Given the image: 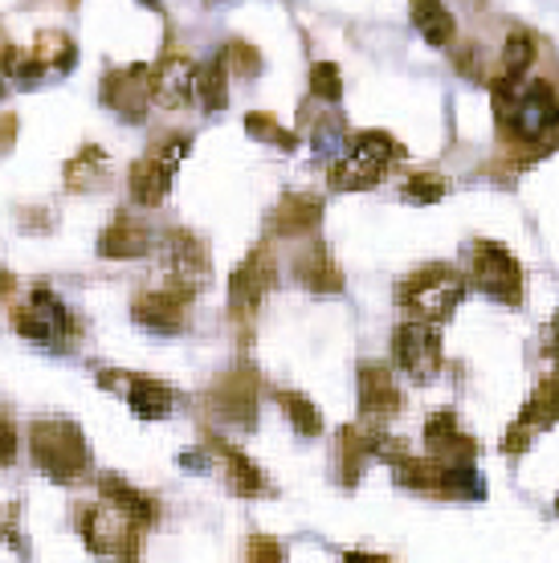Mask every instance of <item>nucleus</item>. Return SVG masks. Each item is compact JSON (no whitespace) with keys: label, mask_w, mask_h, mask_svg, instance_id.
<instances>
[{"label":"nucleus","mask_w":559,"mask_h":563,"mask_svg":"<svg viewBox=\"0 0 559 563\" xmlns=\"http://www.w3.org/2000/svg\"><path fill=\"white\" fill-rule=\"evenodd\" d=\"M494 119L518 155L535 159L559 147V95L551 82H531V74L494 82Z\"/></svg>","instance_id":"1"},{"label":"nucleus","mask_w":559,"mask_h":563,"mask_svg":"<svg viewBox=\"0 0 559 563\" xmlns=\"http://www.w3.org/2000/svg\"><path fill=\"white\" fill-rule=\"evenodd\" d=\"M405 159V147L392 140L388 131H364L348 140V147L339 152V159L331 164V188L355 192V188H372L392 172V164Z\"/></svg>","instance_id":"2"},{"label":"nucleus","mask_w":559,"mask_h":563,"mask_svg":"<svg viewBox=\"0 0 559 563\" xmlns=\"http://www.w3.org/2000/svg\"><path fill=\"white\" fill-rule=\"evenodd\" d=\"M29 450H33V462L57 482H74L90 470V450H86L83 429L74 421H66V417L33 421V429H29Z\"/></svg>","instance_id":"3"},{"label":"nucleus","mask_w":559,"mask_h":563,"mask_svg":"<svg viewBox=\"0 0 559 563\" xmlns=\"http://www.w3.org/2000/svg\"><path fill=\"white\" fill-rule=\"evenodd\" d=\"M465 286H470V278L462 269L434 262V266H420L417 274H408L396 286V302L434 323V319H446V314L458 310V302L465 298Z\"/></svg>","instance_id":"4"},{"label":"nucleus","mask_w":559,"mask_h":563,"mask_svg":"<svg viewBox=\"0 0 559 563\" xmlns=\"http://www.w3.org/2000/svg\"><path fill=\"white\" fill-rule=\"evenodd\" d=\"M184 152H188V135H160V140L143 152V159L131 164V176H127V188H131V200L135 205H160L168 197L172 176L180 168Z\"/></svg>","instance_id":"5"},{"label":"nucleus","mask_w":559,"mask_h":563,"mask_svg":"<svg viewBox=\"0 0 559 563\" xmlns=\"http://www.w3.org/2000/svg\"><path fill=\"white\" fill-rule=\"evenodd\" d=\"M83 536L95 555H111L123 563H135L143 555V527L127 519L123 510H114L111 503L83 510Z\"/></svg>","instance_id":"6"},{"label":"nucleus","mask_w":559,"mask_h":563,"mask_svg":"<svg viewBox=\"0 0 559 563\" xmlns=\"http://www.w3.org/2000/svg\"><path fill=\"white\" fill-rule=\"evenodd\" d=\"M470 282H474L478 290H486L490 298L506 302V307H515L518 298H523V266L498 241H474V250H470Z\"/></svg>","instance_id":"7"},{"label":"nucleus","mask_w":559,"mask_h":563,"mask_svg":"<svg viewBox=\"0 0 559 563\" xmlns=\"http://www.w3.org/2000/svg\"><path fill=\"white\" fill-rule=\"evenodd\" d=\"M392 360L408 380L429 384L441 372V331L429 319H413L392 331Z\"/></svg>","instance_id":"8"},{"label":"nucleus","mask_w":559,"mask_h":563,"mask_svg":"<svg viewBox=\"0 0 559 563\" xmlns=\"http://www.w3.org/2000/svg\"><path fill=\"white\" fill-rule=\"evenodd\" d=\"M270 286H274V254H270L266 245H257V250H250V257L233 269V278H229V314H233L238 323H253L262 302H266Z\"/></svg>","instance_id":"9"},{"label":"nucleus","mask_w":559,"mask_h":563,"mask_svg":"<svg viewBox=\"0 0 559 563\" xmlns=\"http://www.w3.org/2000/svg\"><path fill=\"white\" fill-rule=\"evenodd\" d=\"M13 323L21 335L33 339V343H42V347H62L74 331L70 310L62 307V298H57L54 290H45V286H37V290L29 295V307L17 310Z\"/></svg>","instance_id":"10"},{"label":"nucleus","mask_w":559,"mask_h":563,"mask_svg":"<svg viewBox=\"0 0 559 563\" xmlns=\"http://www.w3.org/2000/svg\"><path fill=\"white\" fill-rule=\"evenodd\" d=\"M209 412L224 424H245L257 421V376L250 367H233L209 388Z\"/></svg>","instance_id":"11"},{"label":"nucleus","mask_w":559,"mask_h":563,"mask_svg":"<svg viewBox=\"0 0 559 563\" xmlns=\"http://www.w3.org/2000/svg\"><path fill=\"white\" fill-rule=\"evenodd\" d=\"M193 290H184L176 282H164L155 290H143L135 298V323H143L155 335H176L188 323V307H193Z\"/></svg>","instance_id":"12"},{"label":"nucleus","mask_w":559,"mask_h":563,"mask_svg":"<svg viewBox=\"0 0 559 563\" xmlns=\"http://www.w3.org/2000/svg\"><path fill=\"white\" fill-rule=\"evenodd\" d=\"M102 102L111 107L123 123H140L152 102V70L147 66H119L102 78Z\"/></svg>","instance_id":"13"},{"label":"nucleus","mask_w":559,"mask_h":563,"mask_svg":"<svg viewBox=\"0 0 559 563\" xmlns=\"http://www.w3.org/2000/svg\"><path fill=\"white\" fill-rule=\"evenodd\" d=\"M160 254H164V274L168 282L184 286V290H200L205 282H209V250L200 245V238H193L188 229H172L164 245H160Z\"/></svg>","instance_id":"14"},{"label":"nucleus","mask_w":559,"mask_h":563,"mask_svg":"<svg viewBox=\"0 0 559 563\" xmlns=\"http://www.w3.org/2000/svg\"><path fill=\"white\" fill-rule=\"evenodd\" d=\"M196 90V62L184 57L180 49H164L160 62L152 66V99L164 107V111H180L193 102Z\"/></svg>","instance_id":"15"},{"label":"nucleus","mask_w":559,"mask_h":563,"mask_svg":"<svg viewBox=\"0 0 559 563\" xmlns=\"http://www.w3.org/2000/svg\"><path fill=\"white\" fill-rule=\"evenodd\" d=\"M98 380H102V388H119V393L127 396V405H131V412H135V417H143V421H155V417H164V412H172V405H176V393H172L168 384L152 380V376H127V372H102Z\"/></svg>","instance_id":"16"},{"label":"nucleus","mask_w":559,"mask_h":563,"mask_svg":"<svg viewBox=\"0 0 559 563\" xmlns=\"http://www.w3.org/2000/svg\"><path fill=\"white\" fill-rule=\"evenodd\" d=\"M405 409V393L384 364H364L360 367V412L368 421H388Z\"/></svg>","instance_id":"17"},{"label":"nucleus","mask_w":559,"mask_h":563,"mask_svg":"<svg viewBox=\"0 0 559 563\" xmlns=\"http://www.w3.org/2000/svg\"><path fill=\"white\" fill-rule=\"evenodd\" d=\"M425 445H429V457H437V462H446V465L470 462L478 453L474 437L462 433V424H458V417L449 409L434 412V417L425 421Z\"/></svg>","instance_id":"18"},{"label":"nucleus","mask_w":559,"mask_h":563,"mask_svg":"<svg viewBox=\"0 0 559 563\" xmlns=\"http://www.w3.org/2000/svg\"><path fill=\"white\" fill-rule=\"evenodd\" d=\"M205 441H209L212 457L224 465L229 490H238L241 498H257V494H266V478H262V470H257L245 453L233 450V445H229V441H221V437H205Z\"/></svg>","instance_id":"19"},{"label":"nucleus","mask_w":559,"mask_h":563,"mask_svg":"<svg viewBox=\"0 0 559 563\" xmlns=\"http://www.w3.org/2000/svg\"><path fill=\"white\" fill-rule=\"evenodd\" d=\"M147 250H152V229L135 217H127V212H119L98 238V254L102 257H140Z\"/></svg>","instance_id":"20"},{"label":"nucleus","mask_w":559,"mask_h":563,"mask_svg":"<svg viewBox=\"0 0 559 563\" xmlns=\"http://www.w3.org/2000/svg\"><path fill=\"white\" fill-rule=\"evenodd\" d=\"M322 217V200L310 197V192H286L278 200V209L270 212V229L282 233V238H298V233H310Z\"/></svg>","instance_id":"21"},{"label":"nucleus","mask_w":559,"mask_h":563,"mask_svg":"<svg viewBox=\"0 0 559 563\" xmlns=\"http://www.w3.org/2000/svg\"><path fill=\"white\" fill-rule=\"evenodd\" d=\"M98 490H102V498H107L114 510H123L131 522L147 527V522L155 519V498H152V494L135 490V486H131V482H123L119 474H102V478H98Z\"/></svg>","instance_id":"22"},{"label":"nucleus","mask_w":559,"mask_h":563,"mask_svg":"<svg viewBox=\"0 0 559 563\" xmlns=\"http://www.w3.org/2000/svg\"><path fill=\"white\" fill-rule=\"evenodd\" d=\"M294 274H298V282H303V286L319 290V295L343 290V274H339L336 257L327 254V245H322V241H315L307 254H298V262H294Z\"/></svg>","instance_id":"23"},{"label":"nucleus","mask_w":559,"mask_h":563,"mask_svg":"<svg viewBox=\"0 0 559 563\" xmlns=\"http://www.w3.org/2000/svg\"><path fill=\"white\" fill-rule=\"evenodd\" d=\"M193 102L205 114H217L229 107V66H224V54L209 57L205 66H196V90Z\"/></svg>","instance_id":"24"},{"label":"nucleus","mask_w":559,"mask_h":563,"mask_svg":"<svg viewBox=\"0 0 559 563\" xmlns=\"http://www.w3.org/2000/svg\"><path fill=\"white\" fill-rule=\"evenodd\" d=\"M413 25L425 42L441 49V45L453 42V33H458V21L453 13L446 9V0H413Z\"/></svg>","instance_id":"25"},{"label":"nucleus","mask_w":559,"mask_h":563,"mask_svg":"<svg viewBox=\"0 0 559 563\" xmlns=\"http://www.w3.org/2000/svg\"><path fill=\"white\" fill-rule=\"evenodd\" d=\"M518 429H527V433H539L547 424H559V376H547L539 388L531 393V400L523 405L518 412Z\"/></svg>","instance_id":"26"},{"label":"nucleus","mask_w":559,"mask_h":563,"mask_svg":"<svg viewBox=\"0 0 559 563\" xmlns=\"http://www.w3.org/2000/svg\"><path fill=\"white\" fill-rule=\"evenodd\" d=\"M535 54H539V45H535L531 33H527V29H515L503 42V54H498V82L527 78L535 66Z\"/></svg>","instance_id":"27"},{"label":"nucleus","mask_w":559,"mask_h":563,"mask_svg":"<svg viewBox=\"0 0 559 563\" xmlns=\"http://www.w3.org/2000/svg\"><path fill=\"white\" fill-rule=\"evenodd\" d=\"M33 57H37V66L45 74H66L74 66V42L62 33V29H45L37 33V45H33Z\"/></svg>","instance_id":"28"},{"label":"nucleus","mask_w":559,"mask_h":563,"mask_svg":"<svg viewBox=\"0 0 559 563\" xmlns=\"http://www.w3.org/2000/svg\"><path fill=\"white\" fill-rule=\"evenodd\" d=\"M372 441H376V433L355 429V424L339 433V457H343V482H348V486H355V478H360L364 462L372 457Z\"/></svg>","instance_id":"29"},{"label":"nucleus","mask_w":559,"mask_h":563,"mask_svg":"<svg viewBox=\"0 0 559 563\" xmlns=\"http://www.w3.org/2000/svg\"><path fill=\"white\" fill-rule=\"evenodd\" d=\"M278 409L286 412V421L294 424V433H303V437H319L322 433L319 409H315L303 393H278Z\"/></svg>","instance_id":"30"},{"label":"nucleus","mask_w":559,"mask_h":563,"mask_svg":"<svg viewBox=\"0 0 559 563\" xmlns=\"http://www.w3.org/2000/svg\"><path fill=\"white\" fill-rule=\"evenodd\" d=\"M102 168H107V155L98 152V147H86L83 155H74L70 164H66V184L70 188H90L102 176Z\"/></svg>","instance_id":"31"},{"label":"nucleus","mask_w":559,"mask_h":563,"mask_svg":"<svg viewBox=\"0 0 559 563\" xmlns=\"http://www.w3.org/2000/svg\"><path fill=\"white\" fill-rule=\"evenodd\" d=\"M245 131H250L253 140H262V143H274V147H282V152H294V147H298V140H294L291 131H282V128H278V119H274V114H262V111L245 114Z\"/></svg>","instance_id":"32"},{"label":"nucleus","mask_w":559,"mask_h":563,"mask_svg":"<svg viewBox=\"0 0 559 563\" xmlns=\"http://www.w3.org/2000/svg\"><path fill=\"white\" fill-rule=\"evenodd\" d=\"M348 131H343V119H315V128H310V143H315V152L319 155H339L348 147Z\"/></svg>","instance_id":"33"},{"label":"nucleus","mask_w":559,"mask_h":563,"mask_svg":"<svg viewBox=\"0 0 559 563\" xmlns=\"http://www.w3.org/2000/svg\"><path fill=\"white\" fill-rule=\"evenodd\" d=\"M224 66H229V78L238 74V78H257L262 74V54L253 49L250 42H229V49H224Z\"/></svg>","instance_id":"34"},{"label":"nucleus","mask_w":559,"mask_h":563,"mask_svg":"<svg viewBox=\"0 0 559 563\" xmlns=\"http://www.w3.org/2000/svg\"><path fill=\"white\" fill-rule=\"evenodd\" d=\"M310 95L322 102H339L343 78H339L336 62H315V66H310Z\"/></svg>","instance_id":"35"},{"label":"nucleus","mask_w":559,"mask_h":563,"mask_svg":"<svg viewBox=\"0 0 559 563\" xmlns=\"http://www.w3.org/2000/svg\"><path fill=\"white\" fill-rule=\"evenodd\" d=\"M405 197L417 200V205H434V200L446 197V180L434 176V172H417V176L405 180Z\"/></svg>","instance_id":"36"},{"label":"nucleus","mask_w":559,"mask_h":563,"mask_svg":"<svg viewBox=\"0 0 559 563\" xmlns=\"http://www.w3.org/2000/svg\"><path fill=\"white\" fill-rule=\"evenodd\" d=\"M245 563H286V555H282L278 539L253 536L250 548H245Z\"/></svg>","instance_id":"37"},{"label":"nucleus","mask_w":559,"mask_h":563,"mask_svg":"<svg viewBox=\"0 0 559 563\" xmlns=\"http://www.w3.org/2000/svg\"><path fill=\"white\" fill-rule=\"evenodd\" d=\"M453 66H458V74H465L470 82H482V54H478V45H462V49L453 54Z\"/></svg>","instance_id":"38"},{"label":"nucleus","mask_w":559,"mask_h":563,"mask_svg":"<svg viewBox=\"0 0 559 563\" xmlns=\"http://www.w3.org/2000/svg\"><path fill=\"white\" fill-rule=\"evenodd\" d=\"M13 450H17V441H13V429L0 421V465L4 462H13Z\"/></svg>","instance_id":"39"},{"label":"nucleus","mask_w":559,"mask_h":563,"mask_svg":"<svg viewBox=\"0 0 559 563\" xmlns=\"http://www.w3.org/2000/svg\"><path fill=\"white\" fill-rule=\"evenodd\" d=\"M544 355H547V360H551V364H556V367H559V323H556V327H551V331H547Z\"/></svg>","instance_id":"40"},{"label":"nucleus","mask_w":559,"mask_h":563,"mask_svg":"<svg viewBox=\"0 0 559 563\" xmlns=\"http://www.w3.org/2000/svg\"><path fill=\"white\" fill-rule=\"evenodd\" d=\"M343 563H388L384 555H372V551H348Z\"/></svg>","instance_id":"41"},{"label":"nucleus","mask_w":559,"mask_h":563,"mask_svg":"<svg viewBox=\"0 0 559 563\" xmlns=\"http://www.w3.org/2000/svg\"><path fill=\"white\" fill-rule=\"evenodd\" d=\"M0 95H4V74H0Z\"/></svg>","instance_id":"42"},{"label":"nucleus","mask_w":559,"mask_h":563,"mask_svg":"<svg viewBox=\"0 0 559 563\" xmlns=\"http://www.w3.org/2000/svg\"><path fill=\"white\" fill-rule=\"evenodd\" d=\"M143 4H152V9H155V4H160V0H143Z\"/></svg>","instance_id":"43"},{"label":"nucleus","mask_w":559,"mask_h":563,"mask_svg":"<svg viewBox=\"0 0 559 563\" xmlns=\"http://www.w3.org/2000/svg\"><path fill=\"white\" fill-rule=\"evenodd\" d=\"M556 510H559V503H556Z\"/></svg>","instance_id":"44"}]
</instances>
